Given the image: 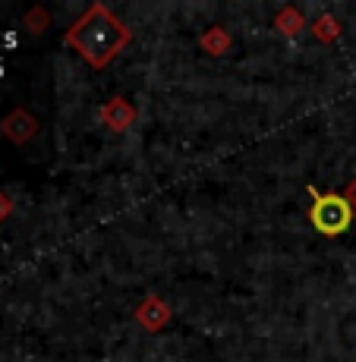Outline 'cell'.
<instances>
[{"label":"cell","mask_w":356,"mask_h":362,"mask_svg":"<svg viewBox=\"0 0 356 362\" xmlns=\"http://www.w3.org/2000/svg\"><path fill=\"white\" fill-rule=\"evenodd\" d=\"M132 41V29L120 16H114L108 4H92L64 32V45L76 51L92 69L110 66Z\"/></svg>","instance_id":"6da1fadb"},{"label":"cell","mask_w":356,"mask_h":362,"mask_svg":"<svg viewBox=\"0 0 356 362\" xmlns=\"http://www.w3.org/2000/svg\"><path fill=\"white\" fill-rule=\"evenodd\" d=\"M306 192H309V199H312L309 221L322 236H340L353 227L356 211L340 192H322V189H316V186H306Z\"/></svg>","instance_id":"7a4b0ae2"},{"label":"cell","mask_w":356,"mask_h":362,"mask_svg":"<svg viewBox=\"0 0 356 362\" xmlns=\"http://www.w3.org/2000/svg\"><path fill=\"white\" fill-rule=\"evenodd\" d=\"M132 318H136V325H139V328H142V331L158 334V331H164L167 325H171L173 309H171V303H167L164 296L149 293V296L142 299V303L136 305V312H132Z\"/></svg>","instance_id":"3957f363"},{"label":"cell","mask_w":356,"mask_h":362,"mask_svg":"<svg viewBox=\"0 0 356 362\" xmlns=\"http://www.w3.org/2000/svg\"><path fill=\"white\" fill-rule=\"evenodd\" d=\"M98 120H101V127H108L110 132H127L139 123V107L127 98H120V95H114V98H108L98 107Z\"/></svg>","instance_id":"277c9868"},{"label":"cell","mask_w":356,"mask_h":362,"mask_svg":"<svg viewBox=\"0 0 356 362\" xmlns=\"http://www.w3.org/2000/svg\"><path fill=\"white\" fill-rule=\"evenodd\" d=\"M38 129H41L38 117L29 114L25 107L10 110V114H6L4 120H0V136L10 139L13 145H25V142H32V139L38 136Z\"/></svg>","instance_id":"5b68a950"},{"label":"cell","mask_w":356,"mask_h":362,"mask_svg":"<svg viewBox=\"0 0 356 362\" xmlns=\"http://www.w3.org/2000/svg\"><path fill=\"white\" fill-rule=\"evenodd\" d=\"M303 29H309V23H306V16H303V10L299 6H281V10L275 13V32L281 35V38H287L293 41L297 35H303Z\"/></svg>","instance_id":"8992f818"},{"label":"cell","mask_w":356,"mask_h":362,"mask_svg":"<svg viewBox=\"0 0 356 362\" xmlns=\"http://www.w3.org/2000/svg\"><path fill=\"white\" fill-rule=\"evenodd\" d=\"M199 47L208 57H224L230 47H234V38H230V32L224 25H208V29L199 35Z\"/></svg>","instance_id":"52a82bcc"},{"label":"cell","mask_w":356,"mask_h":362,"mask_svg":"<svg viewBox=\"0 0 356 362\" xmlns=\"http://www.w3.org/2000/svg\"><path fill=\"white\" fill-rule=\"evenodd\" d=\"M312 35H316L322 45H334V41L340 38V32H344V25H340L338 16H331V13H322V16L316 19V23L309 25Z\"/></svg>","instance_id":"ba28073f"},{"label":"cell","mask_w":356,"mask_h":362,"mask_svg":"<svg viewBox=\"0 0 356 362\" xmlns=\"http://www.w3.org/2000/svg\"><path fill=\"white\" fill-rule=\"evenodd\" d=\"M23 23H25V29H29L32 35H41L47 25H51V13H47L45 6H32V10H25Z\"/></svg>","instance_id":"9c48e42d"},{"label":"cell","mask_w":356,"mask_h":362,"mask_svg":"<svg viewBox=\"0 0 356 362\" xmlns=\"http://www.w3.org/2000/svg\"><path fill=\"white\" fill-rule=\"evenodd\" d=\"M13 211H16V202H13L10 192H4V189H0V224H4V221L10 218Z\"/></svg>","instance_id":"30bf717a"},{"label":"cell","mask_w":356,"mask_h":362,"mask_svg":"<svg viewBox=\"0 0 356 362\" xmlns=\"http://www.w3.org/2000/svg\"><path fill=\"white\" fill-rule=\"evenodd\" d=\"M340 196H344L347 202H350V208H353V211H356V177L350 180V183H347L344 186V192H340Z\"/></svg>","instance_id":"8fae6325"}]
</instances>
